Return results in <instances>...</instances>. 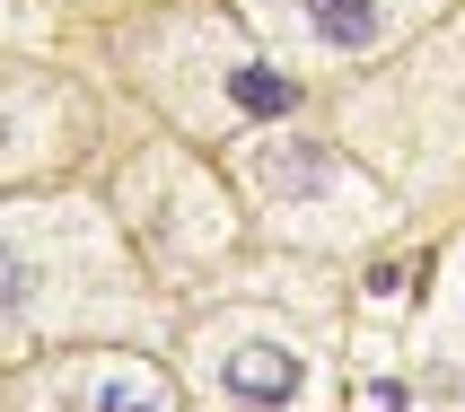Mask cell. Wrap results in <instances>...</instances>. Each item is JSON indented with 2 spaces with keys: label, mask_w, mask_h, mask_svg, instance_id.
<instances>
[{
  "label": "cell",
  "mask_w": 465,
  "mask_h": 412,
  "mask_svg": "<svg viewBox=\"0 0 465 412\" xmlns=\"http://www.w3.org/2000/svg\"><path fill=\"white\" fill-rule=\"evenodd\" d=\"M299 351H282V342H246V351H229L220 360V387L237 395V404H290L299 395Z\"/></svg>",
  "instance_id": "cell-1"
},
{
  "label": "cell",
  "mask_w": 465,
  "mask_h": 412,
  "mask_svg": "<svg viewBox=\"0 0 465 412\" xmlns=\"http://www.w3.org/2000/svg\"><path fill=\"white\" fill-rule=\"evenodd\" d=\"M299 9L325 44H369L378 35V0H299Z\"/></svg>",
  "instance_id": "cell-2"
},
{
  "label": "cell",
  "mask_w": 465,
  "mask_h": 412,
  "mask_svg": "<svg viewBox=\"0 0 465 412\" xmlns=\"http://www.w3.org/2000/svg\"><path fill=\"white\" fill-rule=\"evenodd\" d=\"M229 97H237V114H290V105H299V79L246 62V71H229Z\"/></svg>",
  "instance_id": "cell-3"
},
{
  "label": "cell",
  "mask_w": 465,
  "mask_h": 412,
  "mask_svg": "<svg viewBox=\"0 0 465 412\" xmlns=\"http://www.w3.org/2000/svg\"><path fill=\"white\" fill-rule=\"evenodd\" d=\"M334 176V150H263V184H272V193H308V184H325Z\"/></svg>",
  "instance_id": "cell-4"
},
{
  "label": "cell",
  "mask_w": 465,
  "mask_h": 412,
  "mask_svg": "<svg viewBox=\"0 0 465 412\" xmlns=\"http://www.w3.org/2000/svg\"><path fill=\"white\" fill-rule=\"evenodd\" d=\"M26 289H35L26 255H9V246H0V316H18V308H26Z\"/></svg>",
  "instance_id": "cell-5"
},
{
  "label": "cell",
  "mask_w": 465,
  "mask_h": 412,
  "mask_svg": "<svg viewBox=\"0 0 465 412\" xmlns=\"http://www.w3.org/2000/svg\"><path fill=\"white\" fill-rule=\"evenodd\" d=\"M97 412H167V404L141 395V387H97Z\"/></svg>",
  "instance_id": "cell-6"
},
{
  "label": "cell",
  "mask_w": 465,
  "mask_h": 412,
  "mask_svg": "<svg viewBox=\"0 0 465 412\" xmlns=\"http://www.w3.org/2000/svg\"><path fill=\"white\" fill-rule=\"evenodd\" d=\"M0 141H9V114H0Z\"/></svg>",
  "instance_id": "cell-7"
}]
</instances>
